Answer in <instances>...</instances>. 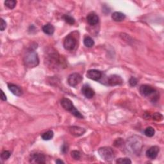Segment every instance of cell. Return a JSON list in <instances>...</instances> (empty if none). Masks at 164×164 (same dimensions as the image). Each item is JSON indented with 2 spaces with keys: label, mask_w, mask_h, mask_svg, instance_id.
Masks as SVG:
<instances>
[{
  "label": "cell",
  "mask_w": 164,
  "mask_h": 164,
  "mask_svg": "<svg viewBox=\"0 0 164 164\" xmlns=\"http://www.w3.org/2000/svg\"><path fill=\"white\" fill-rule=\"evenodd\" d=\"M84 45L87 47H91L94 45V40L89 36H86L83 40Z\"/></svg>",
  "instance_id": "d6986e66"
},
{
  "label": "cell",
  "mask_w": 164,
  "mask_h": 164,
  "mask_svg": "<svg viewBox=\"0 0 164 164\" xmlns=\"http://www.w3.org/2000/svg\"><path fill=\"white\" fill-rule=\"evenodd\" d=\"M53 136H54L53 131L51 130H49L42 133L41 135V137H42V139L44 140H50L53 139Z\"/></svg>",
  "instance_id": "ac0fdd59"
},
{
  "label": "cell",
  "mask_w": 164,
  "mask_h": 164,
  "mask_svg": "<svg viewBox=\"0 0 164 164\" xmlns=\"http://www.w3.org/2000/svg\"><path fill=\"white\" fill-rule=\"evenodd\" d=\"M160 151V148L158 146H152L146 151V156L151 160H154L158 156Z\"/></svg>",
  "instance_id": "8fae6325"
},
{
  "label": "cell",
  "mask_w": 164,
  "mask_h": 164,
  "mask_svg": "<svg viewBox=\"0 0 164 164\" xmlns=\"http://www.w3.org/2000/svg\"><path fill=\"white\" fill-rule=\"evenodd\" d=\"M140 93L142 96L150 98L153 102L156 101L158 98L156 90L148 85H142L140 86Z\"/></svg>",
  "instance_id": "3957f363"
},
{
  "label": "cell",
  "mask_w": 164,
  "mask_h": 164,
  "mask_svg": "<svg viewBox=\"0 0 164 164\" xmlns=\"http://www.w3.org/2000/svg\"><path fill=\"white\" fill-rule=\"evenodd\" d=\"M99 17L98 15L95 14L94 12H91L88 14L87 17V23L91 26L96 25L99 23Z\"/></svg>",
  "instance_id": "5bb4252c"
},
{
  "label": "cell",
  "mask_w": 164,
  "mask_h": 164,
  "mask_svg": "<svg viewBox=\"0 0 164 164\" xmlns=\"http://www.w3.org/2000/svg\"><path fill=\"white\" fill-rule=\"evenodd\" d=\"M155 133V131L154 128H152V127H147V128L144 131V134L146 136L148 137H151L153 136H154Z\"/></svg>",
  "instance_id": "7402d4cb"
},
{
  "label": "cell",
  "mask_w": 164,
  "mask_h": 164,
  "mask_svg": "<svg viewBox=\"0 0 164 164\" xmlns=\"http://www.w3.org/2000/svg\"><path fill=\"white\" fill-rule=\"evenodd\" d=\"M82 92L88 99L92 98L95 95V92L94 90L87 84L84 85L83 86L82 88Z\"/></svg>",
  "instance_id": "7c38bea8"
},
{
  "label": "cell",
  "mask_w": 164,
  "mask_h": 164,
  "mask_svg": "<svg viewBox=\"0 0 164 164\" xmlns=\"http://www.w3.org/2000/svg\"><path fill=\"white\" fill-rule=\"evenodd\" d=\"M1 99L2 100V101H7V96H6V95L5 94V93L3 92V91H1Z\"/></svg>",
  "instance_id": "f546056e"
},
{
  "label": "cell",
  "mask_w": 164,
  "mask_h": 164,
  "mask_svg": "<svg viewBox=\"0 0 164 164\" xmlns=\"http://www.w3.org/2000/svg\"><path fill=\"white\" fill-rule=\"evenodd\" d=\"M69 130L71 135L75 137H80L85 133V129L79 126H71L69 128Z\"/></svg>",
  "instance_id": "4fadbf2b"
},
{
  "label": "cell",
  "mask_w": 164,
  "mask_h": 164,
  "mask_svg": "<svg viewBox=\"0 0 164 164\" xmlns=\"http://www.w3.org/2000/svg\"><path fill=\"white\" fill-rule=\"evenodd\" d=\"M5 5L9 9H13L15 8V5H16L17 2L15 0H7L5 2Z\"/></svg>",
  "instance_id": "44dd1931"
},
{
  "label": "cell",
  "mask_w": 164,
  "mask_h": 164,
  "mask_svg": "<svg viewBox=\"0 0 164 164\" xmlns=\"http://www.w3.org/2000/svg\"><path fill=\"white\" fill-rule=\"evenodd\" d=\"M116 163L128 164V163H131V161L128 158H120L116 160Z\"/></svg>",
  "instance_id": "cb8c5ba5"
},
{
  "label": "cell",
  "mask_w": 164,
  "mask_h": 164,
  "mask_svg": "<svg viewBox=\"0 0 164 164\" xmlns=\"http://www.w3.org/2000/svg\"><path fill=\"white\" fill-rule=\"evenodd\" d=\"M24 62L25 66L29 68H34L37 66L39 63L37 53L34 50L27 51L24 57Z\"/></svg>",
  "instance_id": "6da1fadb"
},
{
  "label": "cell",
  "mask_w": 164,
  "mask_h": 164,
  "mask_svg": "<svg viewBox=\"0 0 164 164\" xmlns=\"http://www.w3.org/2000/svg\"><path fill=\"white\" fill-rule=\"evenodd\" d=\"M123 83V78L117 75H110L107 78V83L108 86L121 85Z\"/></svg>",
  "instance_id": "ba28073f"
},
{
  "label": "cell",
  "mask_w": 164,
  "mask_h": 164,
  "mask_svg": "<svg viewBox=\"0 0 164 164\" xmlns=\"http://www.w3.org/2000/svg\"><path fill=\"white\" fill-rule=\"evenodd\" d=\"M56 163L57 164H59V163H64V162H63L62 160H60V159H58L56 160Z\"/></svg>",
  "instance_id": "4dcf8cb0"
},
{
  "label": "cell",
  "mask_w": 164,
  "mask_h": 164,
  "mask_svg": "<svg viewBox=\"0 0 164 164\" xmlns=\"http://www.w3.org/2000/svg\"><path fill=\"white\" fill-rule=\"evenodd\" d=\"M42 31L47 35H52L55 31V27L50 23L46 24L42 27Z\"/></svg>",
  "instance_id": "e0dca14e"
},
{
  "label": "cell",
  "mask_w": 164,
  "mask_h": 164,
  "mask_svg": "<svg viewBox=\"0 0 164 164\" xmlns=\"http://www.w3.org/2000/svg\"><path fill=\"white\" fill-rule=\"evenodd\" d=\"M47 62L50 63V66L53 67H61V66L64 65V62H63L60 55L56 52L51 53L47 56Z\"/></svg>",
  "instance_id": "277c9868"
},
{
  "label": "cell",
  "mask_w": 164,
  "mask_h": 164,
  "mask_svg": "<svg viewBox=\"0 0 164 164\" xmlns=\"http://www.w3.org/2000/svg\"><path fill=\"white\" fill-rule=\"evenodd\" d=\"M71 156L74 160H80V158H81V153L80 151H76V150H74V151H71Z\"/></svg>",
  "instance_id": "603a6c76"
},
{
  "label": "cell",
  "mask_w": 164,
  "mask_h": 164,
  "mask_svg": "<svg viewBox=\"0 0 164 164\" xmlns=\"http://www.w3.org/2000/svg\"><path fill=\"white\" fill-rule=\"evenodd\" d=\"M138 83V80H137V79L135 77H131L130 80H129V83L130 84V85L131 87H135L136 85Z\"/></svg>",
  "instance_id": "4316f807"
},
{
  "label": "cell",
  "mask_w": 164,
  "mask_h": 164,
  "mask_svg": "<svg viewBox=\"0 0 164 164\" xmlns=\"http://www.w3.org/2000/svg\"><path fill=\"white\" fill-rule=\"evenodd\" d=\"M30 162L31 163H45L46 162V157L45 155L42 153L35 152L32 153L30 155Z\"/></svg>",
  "instance_id": "52a82bcc"
},
{
  "label": "cell",
  "mask_w": 164,
  "mask_h": 164,
  "mask_svg": "<svg viewBox=\"0 0 164 164\" xmlns=\"http://www.w3.org/2000/svg\"><path fill=\"white\" fill-rule=\"evenodd\" d=\"M61 105L62 107L64 108L66 110L70 112L74 116L78 119H83V116L81 114V113L75 108L72 102L70 99L67 98H63L61 100Z\"/></svg>",
  "instance_id": "7a4b0ae2"
},
{
  "label": "cell",
  "mask_w": 164,
  "mask_h": 164,
  "mask_svg": "<svg viewBox=\"0 0 164 164\" xmlns=\"http://www.w3.org/2000/svg\"><path fill=\"white\" fill-rule=\"evenodd\" d=\"M87 77L92 80L99 81L102 77V72L96 69L88 70L87 72Z\"/></svg>",
  "instance_id": "30bf717a"
},
{
  "label": "cell",
  "mask_w": 164,
  "mask_h": 164,
  "mask_svg": "<svg viewBox=\"0 0 164 164\" xmlns=\"http://www.w3.org/2000/svg\"><path fill=\"white\" fill-rule=\"evenodd\" d=\"M153 119L157 121H160L163 119V115L160 113H155L153 116Z\"/></svg>",
  "instance_id": "484cf974"
},
{
  "label": "cell",
  "mask_w": 164,
  "mask_h": 164,
  "mask_svg": "<svg viewBox=\"0 0 164 164\" xmlns=\"http://www.w3.org/2000/svg\"><path fill=\"white\" fill-rule=\"evenodd\" d=\"M68 150H69V146L67 144H63L62 147H61V151L63 153H66L67 151H68Z\"/></svg>",
  "instance_id": "f1b7e54d"
},
{
  "label": "cell",
  "mask_w": 164,
  "mask_h": 164,
  "mask_svg": "<svg viewBox=\"0 0 164 164\" xmlns=\"http://www.w3.org/2000/svg\"><path fill=\"white\" fill-rule=\"evenodd\" d=\"M7 28V23L3 19H1V23H0V30L1 31H3Z\"/></svg>",
  "instance_id": "83f0119b"
},
{
  "label": "cell",
  "mask_w": 164,
  "mask_h": 164,
  "mask_svg": "<svg viewBox=\"0 0 164 164\" xmlns=\"http://www.w3.org/2000/svg\"><path fill=\"white\" fill-rule=\"evenodd\" d=\"M62 18L67 23L70 25H72L75 23V19L69 15H63Z\"/></svg>",
  "instance_id": "ffe728a7"
},
{
  "label": "cell",
  "mask_w": 164,
  "mask_h": 164,
  "mask_svg": "<svg viewBox=\"0 0 164 164\" xmlns=\"http://www.w3.org/2000/svg\"><path fill=\"white\" fill-rule=\"evenodd\" d=\"M76 46V39L72 35H69L63 40V47L67 51H72Z\"/></svg>",
  "instance_id": "8992f818"
},
{
  "label": "cell",
  "mask_w": 164,
  "mask_h": 164,
  "mask_svg": "<svg viewBox=\"0 0 164 164\" xmlns=\"http://www.w3.org/2000/svg\"><path fill=\"white\" fill-rule=\"evenodd\" d=\"M8 89L10 90V91L12 92L13 94L15 95V96H21L23 94V92H22V91H21V89L18 86L15 85H14V84L8 83Z\"/></svg>",
  "instance_id": "9a60e30c"
},
{
  "label": "cell",
  "mask_w": 164,
  "mask_h": 164,
  "mask_svg": "<svg viewBox=\"0 0 164 164\" xmlns=\"http://www.w3.org/2000/svg\"><path fill=\"white\" fill-rule=\"evenodd\" d=\"M11 153L8 151H4L1 154V158L3 160H7L10 158Z\"/></svg>",
  "instance_id": "d4e9b609"
},
{
  "label": "cell",
  "mask_w": 164,
  "mask_h": 164,
  "mask_svg": "<svg viewBox=\"0 0 164 164\" xmlns=\"http://www.w3.org/2000/svg\"><path fill=\"white\" fill-rule=\"evenodd\" d=\"M82 80V76L78 73H72L69 76L67 82L71 87H76Z\"/></svg>",
  "instance_id": "9c48e42d"
},
{
  "label": "cell",
  "mask_w": 164,
  "mask_h": 164,
  "mask_svg": "<svg viewBox=\"0 0 164 164\" xmlns=\"http://www.w3.org/2000/svg\"><path fill=\"white\" fill-rule=\"evenodd\" d=\"M126 18L124 14L120 12H115L112 15V19L115 22H121Z\"/></svg>",
  "instance_id": "2e32d148"
},
{
  "label": "cell",
  "mask_w": 164,
  "mask_h": 164,
  "mask_svg": "<svg viewBox=\"0 0 164 164\" xmlns=\"http://www.w3.org/2000/svg\"><path fill=\"white\" fill-rule=\"evenodd\" d=\"M98 153L103 160L106 162H112L115 157L114 152L111 147H103L99 148Z\"/></svg>",
  "instance_id": "5b68a950"
}]
</instances>
